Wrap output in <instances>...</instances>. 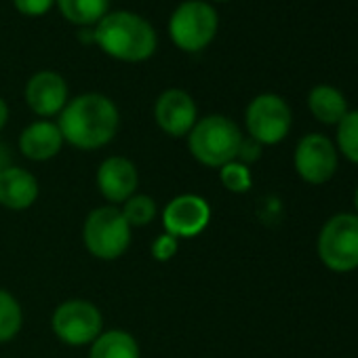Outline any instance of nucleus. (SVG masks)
<instances>
[{"label":"nucleus","mask_w":358,"mask_h":358,"mask_svg":"<svg viewBox=\"0 0 358 358\" xmlns=\"http://www.w3.org/2000/svg\"><path fill=\"white\" fill-rule=\"evenodd\" d=\"M262 143H257L255 139H251V137H243V143H241V148H238V156H236V160L238 162H243V164H251V162H255V160H259V156H262Z\"/></svg>","instance_id":"nucleus-25"},{"label":"nucleus","mask_w":358,"mask_h":358,"mask_svg":"<svg viewBox=\"0 0 358 358\" xmlns=\"http://www.w3.org/2000/svg\"><path fill=\"white\" fill-rule=\"evenodd\" d=\"M154 120L169 137H188L199 120L194 97L184 89H166L154 103Z\"/></svg>","instance_id":"nucleus-11"},{"label":"nucleus","mask_w":358,"mask_h":358,"mask_svg":"<svg viewBox=\"0 0 358 358\" xmlns=\"http://www.w3.org/2000/svg\"><path fill=\"white\" fill-rule=\"evenodd\" d=\"M64 148V137L53 120H34L20 135V152L34 162L55 158Z\"/></svg>","instance_id":"nucleus-15"},{"label":"nucleus","mask_w":358,"mask_h":358,"mask_svg":"<svg viewBox=\"0 0 358 358\" xmlns=\"http://www.w3.org/2000/svg\"><path fill=\"white\" fill-rule=\"evenodd\" d=\"M243 143V131L238 124L222 114H209L199 118L188 133V150L205 166L222 169L224 164L236 160L238 148Z\"/></svg>","instance_id":"nucleus-3"},{"label":"nucleus","mask_w":358,"mask_h":358,"mask_svg":"<svg viewBox=\"0 0 358 358\" xmlns=\"http://www.w3.org/2000/svg\"><path fill=\"white\" fill-rule=\"evenodd\" d=\"M59 13L78 28L97 26L110 9V0H55Z\"/></svg>","instance_id":"nucleus-18"},{"label":"nucleus","mask_w":358,"mask_h":358,"mask_svg":"<svg viewBox=\"0 0 358 358\" xmlns=\"http://www.w3.org/2000/svg\"><path fill=\"white\" fill-rule=\"evenodd\" d=\"M177 251H179V238H175V236H171V234H166V232L158 234V236L154 238L152 247H150L152 257H154L156 262H160V264L171 262V259L177 255Z\"/></svg>","instance_id":"nucleus-23"},{"label":"nucleus","mask_w":358,"mask_h":358,"mask_svg":"<svg viewBox=\"0 0 358 358\" xmlns=\"http://www.w3.org/2000/svg\"><path fill=\"white\" fill-rule=\"evenodd\" d=\"M13 5L15 9L22 13V15H28V17H43L47 15L53 5H55V0H13Z\"/></svg>","instance_id":"nucleus-24"},{"label":"nucleus","mask_w":358,"mask_h":358,"mask_svg":"<svg viewBox=\"0 0 358 358\" xmlns=\"http://www.w3.org/2000/svg\"><path fill=\"white\" fill-rule=\"evenodd\" d=\"M120 211L131 228H145L154 222L158 207L156 201L148 194H133L129 201L120 205Z\"/></svg>","instance_id":"nucleus-20"},{"label":"nucleus","mask_w":358,"mask_h":358,"mask_svg":"<svg viewBox=\"0 0 358 358\" xmlns=\"http://www.w3.org/2000/svg\"><path fill=\"white\" fill-rule=\"evenodd\" d=\"M89 358H141V350L129 331L108 329L89 345Z\"/></svg>","instance_id":"nucleus-17"},{"label":"nucleus","mask_w":358,"mask_h":358,"mask_svg":"<svg viewBox=\"0 0 358 358\" xmlns=\"http://www.w3.org/2000/svg\"><path fill=\"white\" fill-rule=\"evenodd\" d=\"M51 329L70 348L91 345L103 331V314L89 299H66L55 308Z\"/></svg>","instance_id":"nucleus-7"},{"label":"nucleus","mask_w":358,"mask_h":358,"mask_svg":"<svg viewBox=\"0 0 358 358\" xmlns=\"http://www.w3.org/2000/svg\"><path fill=\"white\" fill-rule=\"evenodd\" d=\"M220 182L222 186L232 192V194H245L251 190L253 186V177H251V169L238 160H232L228 164H224L220 169Z\"/></svg>","instance_id":"nucleus-22"},{"label":"nucleus","mask_w":358,"mask_h":358,"mask_svg":"<svg viewBox=\"0 0 358 358\" xmlns=\"http://www.w3.org/2000/svg\"><path fill=\"white\" fill-rule=\"evenodd\" d=\"M24 327V310L20 299L0 287V343L13 341Z\"/></svg>","instance_id":"nucleus-19"},{"label":"nucleus","mask_w":358,"mask_h":358,"mask_svg":"<svg viewBox=\"0 0 358 358\" xmlns=\"http://www.w3.org/2000/svg\"><path fill=\"white\" fill-rule=\"evenodd\" d=\"M337 150L354 164H358V110L348 114L337 124Z\"/></svg>","instance_id":"nucleus-21"},{"label":"nucleus","mask_w":358,"mask_h":358,"mask_svg":"<svg viewBox=\"0 0 358 358\" xmlns=\"http://www.w3.org/2000/svg\"><path fill=\"white\" fill-rule=\"evenodd\" d=\"M95 184L99 194L116 207L137 194L139 171L127 156H108L97 166Z\"/></svg>","instance_id":"nucleus-12"},{"label":"nucleus","mask_w":358,"mask_h":358,"mask_svg":"<svg viewBox=\"0 0 358 358\" xmlns=\"http://www.w3.org/2000/svg\"><path fill=\"white\" fill-rule=\"evenodd\" d=\"M293 114L289 103L274 93H262L251 99L245 112L249 137L262 145L280 143L291 131Z\"/></svg>","instance_id":"nucleus-8"},{"label":"nucleus","mask_w":358,"mask_h":358,"mask_svg":"<svg viewBox=\"0 0 358 358\" xmlns=\"http://www.w3.org/2000/svg\"><path fill=\"white\" fill-rule=\"evenodd\" d=\"M215 3H226V0H215Z\"/></svg>","instance_id":"nucleus-29"},{"label":"nucleus","mask_w":358,"mask_h":358,"mask_svg":"<svg viewBox=\"0 0 358 358\" xmlns=\"http://www.w3.org/2000/svg\"><path fill=\"white\" fill-rule=\"evenodd\" d=\"M318 257L331 272H352L358 268V215L337 213L324 222L318 234Z\"/></svg>","instance_id":"nucleus-6"},{"label":"nucleus","mask_w":358,"mask_h":358,"mask_svg":"<svg viewBox=\"0 0 358 358\" xmlns=\"http://www.w3.org/2000/svg\"><path fill=\"white\" fill-rule=\"evenodd\" d=\"M133 228L127 224L120 207L103 205L93 209L83 224V243L87 251L101 262L122 257L131 245Z\"/></svg>","instance_id":"nucleus-4"},{"label":"nucleus","mask_w":358,"mask_h":358,"mask_svg":"<svg viewBox=\"0 0 358 358\" xmlns=\"http://www.w3.org/2000/svg\"><path fill=\"white\" fill-rule=\"evenodd\" d=\"M38 179L28 169L11 164L0 171V207L9 211H26L38 201Z\"/></svg>","instance_id":"nucleus-14"},{"label":"nucleus","mask_w":358,"mask_h":358,"mask_svg":"<svg viewBox=\"0 0 358 358\" xmlns=\"http://www.w3.org/2000/svg\"><path fill=\"white\" fill-rule=\"evenodd\" d=\"M293 164L306 184L322 186L337 171V148L327 135L310 133L299 139L293 154Z\"/></svg>","instance_id":"nucleus-9"},{"label":"nucleus","mask_w":358,"mask_h":358,"mask_svg":"<svg viewBox=\"0 0 358 358\" xmlns=\"http://www.w3.org/2000/svg\"><path fill=\"white\" fill-rule=\"evenodd\" d=\"M220 28L217 11L205 0H184L169 17V36L177 49L199 53L207 49Z\"/></svg>","instance_id":"nucleus-5"},{"label":"nucleus","mask_w":358,"mask_h":358,"mask_svg":"<svg viewBox=\"0 0 358 358\" xmlns=\"http://www.w3.org/2000/svg\"><path fill=\"white\" fill-rule=\"evenodd\" d=\"M57 127L64 143H70L76 150H99L116 137L120 112L108 95L83 93L66 103Z\"/></svg>","instance_id":"nucleus-1"},{"label":"nucleus","mask_w":358,"mask_h":358,"mask_svg":"<svg viewBox=\"0 0 358 358\" xmlns=\"http://www.w3.org/2000/svg\"><path fill=\"white\" fill-rule=\"evenodd\" d=\"M26 101L30 110L43 120L59 116L66 103L70 101L66 78L53 70H41L32 74L26 85Z\"/></svg>","instance_id":"nucleus-13"},{"label":"nucleus","mask_w":358,"mask_h":358,"mask_svg":"<svg viewBox=\"0 0 358 358\" xmlns=\"http://www.w3.org/2000/svg\"><path fill=\"white\" fill-rule=\"evenodd\" d=\"M308 108L312 116L322 124H339L348 114V101L343 93L331 85H318L308 93Z\"/></svg>","instance_id":"nucleus-16"},{"label":"nucleus","mask_w":358,"mask_h":358,"mask_svg":"<svg viewBox=\"0 0 358 358\" xmlns=\"http://www.w3.org/2000/svg\"><path fill=\"white\" fill-rule=\"evenodd\" d=\"M211 222V207L199 194H179L162 209V228L175 238H196Z\"/></svg>","instance_id":"nucleus-10"},{"label":"nucleus","mask_w":358,"mask_h":358,"mask_svg":"<svg viewBox=\"0 0 358 358\" xmlns=\"http://www.w3.org/2000/svg\"><path fill=\"white\" fill-rule=\"evenodd\" d=\"M7 122H9V106L3 97H0V131L7 127Z\"/></svg>","instance_id":"nucleus-27"},{"label":"nucleus","mask_w":358,"mask_h":358,"mask_svg":"<svg viewBox=\"0 0 358 358\" xmlns=\"http://www.w3.org/2000/svg\"><path fill=\"white\" fill-rule=\"evenodd\" d=\"M11 164H13V152L5 141H0V171H5Z\"/></svg>","instance_id":"nucleus-26"},{"label":"nucleus","mask_w":358,"mask_h":358,"mask_svg":"<svg viewBox=\"0 0 358 358\" xmlns=\"http://www.w3.org/2000/svg\"><path fill=\"white\" fill-rule=\"evenodd\" d=\"M354 205H356V215H358V188H356V194H354Z\"/></svg>","instance_id":"nucleus-28"},{"label":"nucleus","mask_w":358,"mask_h":358,"mask_svg":"<svg viewBox=\"0 0 358 358\" xmlns=\"http://www.w3.org/2000/svg\"><path fill=\"white\" fill-rule=\"evenodd\" d=\"M95 45L110 57L127 64H139L154 55L158 38L148 20L131 11H108L93 26Z\"/></svg>","instance_id":"nucleus-2"}]
</instances>
